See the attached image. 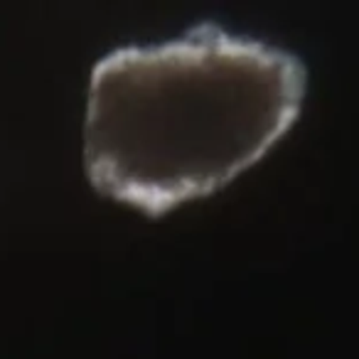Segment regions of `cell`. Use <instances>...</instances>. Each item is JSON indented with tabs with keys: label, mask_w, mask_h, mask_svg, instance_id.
Here are the masks:
<instances>
[{
	"label": "cell",
	"mask_w": 359,
	"mask_h": 359,
	"mask_svg": "<svg viewBox=\"0 0 359 359\" xmlns=\"http://www.w3.org/2000/svg\"><path fill=\"white\" fill-rule=\"evenodd\" d=\"M305 91L295 52L212 20L114 47L91 69L86 175L104 195L160 217L264 158L295 126Z\"/></svg>",
	"instance_id": "1"
}]
</instances>
